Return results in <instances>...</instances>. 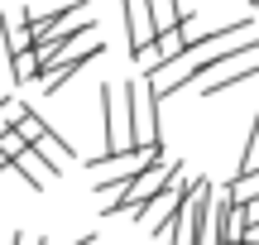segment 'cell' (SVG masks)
Returning <instances> with one entry per match:
<instances>
[{"mask_svg":"<svg viewBox=\"0 0 259 245\" xmlns=\"http://www.w3.org/2000/svg\"><path fill=\"white\" fill-rule=\"evenodd\" d=\"M178 173H183V164H178V159H158V164H149V169H139L135 178H125L120 188L111 192V202H106V217H111V212H115V217H130L135 207L154 202L158 192H163L168 183L178 178Z\"/></svg>","mask_w":259,"mask_h":245,"instance_id":"6da1fadb","label":"cell"},{"mask_svg":"<svg viewBox=\"0 0 259 245\" xmlns=\"http://www.w3.org/2000/svg\"><path fill=\"white\" fill-rule=\"evenodd\" d=\"M125 120H130L125 144H154L158 140V96H154L149 72L125 82Z\"/></svg>","mask_w":259,"mask_h":245,"instance_id":"7a4b0ae2","label":"cell"},{"mask_svg":"<svg viewBox=\"0 0 259 245\" xmlns=\"http://www.w3.org/2000/svg\"><path fill=\"white\" fill-rule=\"evenodd\" d=\"M158 159H168V154H163V140H154V144H130V149H115V154H92L87 169H92L101 183L111 178V188H106V192H115L125 178H135L139 169H149V164H158Z\"/></svg>","mask_w":259,"mask_h":245,"instance_id":"3957f363","label":"cell"},{"mask_svg":"<svg viewBox=\"0 0 259 245\" xmlns=\"http://www.w3.org/2000/svg\"><path fill=\"white\" fill-rule=\"evenodd\" d=\"M101 48H106V44H101V38H87V44H82V48H77V53H63V58H58V63H53V67H44V92H48V96H53V92H63V87H67V82H72V77H77V72H82V67H87V63H92V58H96V53H101Z\"/></svg>","mask_w":259,"mask_h":245,"instance_id":"277c9868","label":"cell"},{"mask_svg":"<svg viewBox=\"0 0 259 245\" xmlns=\"http://www.w3.org/2000/svg\"><path fill=\"white\" fill-rule=\"evenodd\" d=\"M125 5V34H130V53H135V63H144L149 44H154V15H149V0H120Z\"/></svg>","mask_w":259,"mask_h":245,"instance_id":"5b68a950","label":"cell"},{"mask_svg":"<svg viewBox=\"0 0 259 245\" xmlns=\"http://www.w3.org/2000/svg\"><path fill=\"white\" fill-rule=\"evenodd\" d=\"M149 15H154V29L192 24V10H187V0H149Z\"/></svg>","mask_w":259,"mask_h":245,"instance_id":"8992f818","label":"cell"},{"mask_svg":"<svg viewBox=\"0 0 259 245\" xmlns=\"http://www.w3.org/2000/svg\"><path fill=\"white\" fill-rule=\"evenodd\" d=\"M240 173H259V106H254V125H250V140H245V154H240Z\"/></svg>","mask_w":259,"mask_h":245,"instance_id":"52a82bcc","label":"cell"},{"mask_svg":"<svg viewBox=\"0 0 259 245\" xmlns=\"http://www.w3.org/2000/svg\"><path fill=\"white\" fill-rule=\"evenodd\" d=\"M10 72H15V82H34V77H38V58H34V48L10 58Z\"/></svg>","mask_w":259,"mask_h":245,"instance_id":"ba28073f","label":"cell"},{"mask_svg":"<svg viewBox=\"0 0 259 245\" xmlns=\"http://www.w3.org/2000/svg\"><path fill=\"white\" fill-rule=\"evenodd\" d=\"M24 149H29V144L19 140L15 130H5V135H0V159H5V164H15V159H19V154H24Z\"/></svg>","mask_w":259,"mask_h":245,"instance_id":"9c48e42d","label":"cell"},{"mask_svg":"<svg viewBox=\"0 0 259 245\" xmlns=\"http://www.w3.org/2000/svg\"><path fill=\"white\" fill-rule=\"evenodd\" d=\"M5 24H10V15H0V87H5V82H15V72H10V44H5Z\"/></svg>","mask_w":259,"mask_h":245,"instance_id":"30bf717a","label":"cell"},{"mask_svg":"<svg viewBox=\"0 0 259 245\" xmlns=\"http://www.w3.org/2000/svg\"><path fill=\"white\" fill-rule=\"evenodd\" d=\"M245 245H250V240H245Z\"/></svg>","mask_w":259,"mask_h":245,"instance_id":"8fae6325","label":"cell"}]
</instances>
